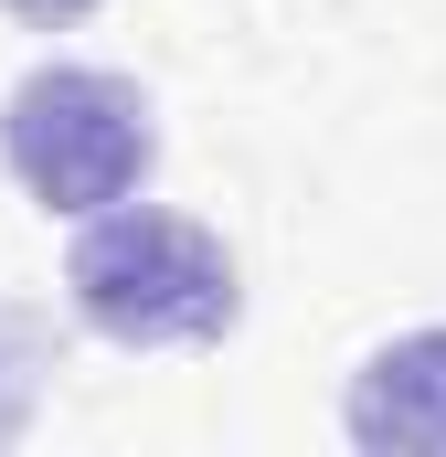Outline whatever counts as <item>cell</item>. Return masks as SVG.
<instances>
[{"instance_id": "1", "label": "cell", "mask_w": 446, "mask_h": 457, "mask_svg": "<svg viewBox=\"0 0 446 457\" xmlns=\"http://www.w3.org/2000/svg\"><path fill=\"white\" fill-rule=\"evenodd\" d=\"M86 330L117 351H192V341H223L244 287H234V255L223 234H202L192 213H160V203H107L75 266H64Z\"/></svg>"}, {"instance_id": "4", "label": "cell", "mask_w": 446, "mask_h": 457, "mask_svg": "<svg viewBox=\"0 0 446 457\" xmlns=\"http://www.w3.org/2000/svg\"><path fill=\"white\" fill-rule=\"evenodd\" d=\"M32 383H43V320L0 309V447H11L21 415H32Z\"/></svg>"}, {"instance_id": "3", "label": "cell", "mask_w": 446, "mask_h": 457, "mask_svg": "<svg viewBox=\"0 0 446 457\" xmlns=\"http://www.w3.org/2000/svg\"><path fill=\"white\" fill-rule=\"evenodd\" d=\"M351 447L446 457V330H404L351 372Z\"/></svg>"}, {"instance_id": "5", "label": "cell", "mask_w": 446, "mask_h": 457, "mask_svg": "<svg viewBox=\"0 0 446 457\" xmlns=\"http://www.w3.org/2000/svg\"><path fill=\"white\" fill-rule=\"evenodd\" d=\"M0 11H11V21H32V32H75L96 0H0Z\"/></svg>"}, {"instance_id": "2", "label": "cell", "mask_w": 446, "mask_h": 457, "mask_svg": "<svg viewBox=\"0 0 446 457\" xmlns=\"http://www.w3.org/2000/svg\"><path fill=\"white\" fill-rule=\"evenodd\" d=\"M0 160H11V181L43 213H107V203H128L149 181L160 128H149V96L128 75H107V64H43L0 107Z\"/></svg>"}]
</instances>
